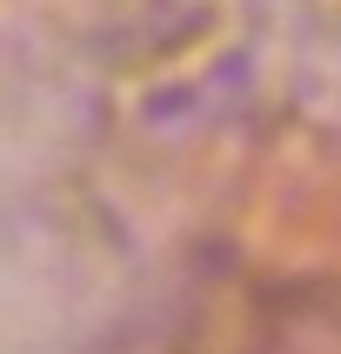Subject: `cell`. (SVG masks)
Here are the masks:
<instances>
[]
</instances>
